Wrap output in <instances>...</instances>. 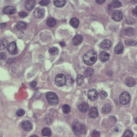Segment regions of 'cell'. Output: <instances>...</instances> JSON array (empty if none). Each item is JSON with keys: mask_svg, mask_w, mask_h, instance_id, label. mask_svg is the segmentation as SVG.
<instances>
[{"mask_svg": "<svg viewBox=\"0 0 137 137\" xmlns=\"http://www.w3.org/2000/svg\"><path fill=\"white\" fill-rule=\"evenodd\" d=\"M131 96L127 92H123L119 96V102L123 105H126L130 103Z\"/></svg>", "mask_w": 137, "mask_h": 137, "instance_id": "cell-4", "label": "cell"}, {"mask_svg": "<svg viewBox=\"0 0 137 137\" xmlns=\"http://www.w3.org/2000/svg\"><path fill=\"white\" fill-rule=\"evenodd\" d=\"M6 58V55L5 53L0 52V60H4Z\"/></svg>", "mask_w": 137, "mask_h": 137, "instance_id": "cell-41", "label": "cell"}, {"mask_svg": "<svg viewBox=\"0 0 137 137\" xmlns=\"http://www.w3.org/2000/svg\"><path fill=\"white\" fill-rule=\"evenodd\" d=\"M3 12L6 15H12L16 12V9L13 6L9 5L4 8Z\"/></svg>", "mask_w": 137, "mask_h": 137, "instance_id": "cell-12", "label": "cell"}, {"mask_svg": "<svg viewBox=\"0 0 137 137\" xmlns=\"http://www.w3.org/2000/svg\"><path fill=\"white\" fill-rule=\"evenodd\" d=\"M6 25H7V24L5 23H1V24H0V28H1V29H3L6 27Z\"/></svg>", "mask_w": 137, "mask_h": 137, "instance_id": "cell-45", "label": "cell"}, {"mask_svg": "<svg viewBox=\"0 0 137 137\" xmlns=\"http://www.w3.org/2000/svg\"><path fill=\"white\" fill-rule=\"evenodd\" d=\"M100 46L103 49L105 50H108L111 47V43L109 40L105 39L102 41L100 44Z\"/></svg>", "mask_w": 137, "mask_h": 137, "instance_id": "cell-10", "label": "cell"}, {"mask_svg": "<svg viewBox=\"0 0 137 137\" xmlns=\"http://www.w3.org/2000/svg\"><path fill=\"white\" fill-rule=\"evenodd\" d=\"M102 112L104 114H107L111 111V106L109 104H104L102 108Z\"/></svg>", "mask_w": 137, "mask_h": 137, "instance_id": "cell-23", "label": "cell"}, {"mask_svg": "<svg viewBox=\"0 0 137 137\" xmlns=\"http://www.w3.org/2000/svg\"><path fill=\"white\" fill-rule=\"evenodd\" d=\"M60 45L62 46V47H64L66 46V43H64V42H60Z\"/></svg>", "mask_w": 137, "mask_h": 137, "instance_id": "cell-47", "label": "cell"}, {"mask_svg": "<svg viewBox=\"0 0 137 137\" xmlns=\"http://www.w3.org/2000/svg\"><path fill=\"white\" fill-rule=\"evenodd\" d=\"M56 21L53 18H49L47 21V25H48V27H49L50 28L54 27L56 25Z\"/></svg>", "mask_w": 137, "mask_h": 137, "instance_id": "cell-27", "label": "cell"}, {"mask_svg": "<svg viewBox=\"0 0 137 137\" xmlns=\"http://www.w3.org/2000/svg\"><path fill=\"white\" fill-rule=\"evenodd\" d=\"M70 24L72 27H74V28H77L79 25V21L78 18L74 17L70 19Z\"/></svg>", "mask_w": 137, "mask_h": 137, "instance_id": "cell-22", "label": "cell"}, {"mask_svg": "<svg viewBox=\"0 0 137 137\" xmlns=\"http://www.w3.org/2000/svg\"><path fill=\"white\" fill-rule=\"evenodd\" d=\"M46 99L52 105H56L59 103V98L58 96L56 94L53 92H49L46 94Z\"/></svg>", "mask_w": 137, "mask_h": 137, "instance_id": "cell-3", "label": "cell"}, {"mask_svg": "<svg viewBox=\"0 0 137 137\" xmlns=\"http://www.w3.org/2000/svg\"><path fill=\"white\" fill-rule=\"evenodd\" d=\"M94 73V70L93 69L91 68H87L84 71V76L86 77H90L93 75Z\"/></svg>", "mask_w": 137, "mask_h": 137, "instance_id": "cell-28", "label": "cell"}, {"mask_svg": "<svg viewBox=\"0 0 137 137\" xmlns=\"http://www.w3.org/2000/svg\"><path fill=\"white\" fill-rule=\"evenodd\" d=\"M37 82L35 81H32L31 83H30V86L32 88H33V87H35L36 86H37Z\"/></svg>", "mask_w": 137, "mask_h": 137, "instance_id": "cell-44", "label": "cell"}, {"mask_svg": "<svg viewBox=\"0 0 137 137\" xmlns=\"http://www.w3.org/2000/svg\"><path fill=\"white\" fill-rule=\"evenodd\" d=\"M109 54L106 51L101 52L99 54V59L103 62H106L109 59Z\"/></svg>", "mask_w": 137, "mask_h": 137, "instance_id": "cell-11", "label": "cell"}, {"mask_svg": "<svg viewBox=\"0 0 137 137\" xmlns=\"http://www.w3.org/2000/svg\"><path fill=\"white\" fill-rule=\"evenodd\" d=\"M125 43L127 46H135L137 44V42L135 40L132 39H128L125 40Z\"/></svg>", "mask_w": 137, "mask_h": 137, "instance_id": "cell-33", "label": "cell"}, {"mask_svg": "<svg viewBox=\"0 0 137 137\" xmlns=\"http://www.w3.org/2000/svg\"><path fill=\"white\" fill-rule=\"evenodd\" d=\"M67 1L65 0H55L54 1V5L58 8H61L66 5Z\"/></svg>", "mask_w": 137, "mask_h": 137, "instance_id": "cell-24", "label": "cell"}, {"mask_svg": "<svg viewBox=\"0 0 137 137\" xmlns=\"http://www.w3.org/2000/svg\"><path fill=\"white\" fill-rule=\"evenodd\" d=\"M72 128L73 131L76 135H79L80 134H85L87 132L86 126L79 122L77 120H75L72 123Z\"/></svg>", "mask_w": 137, "mask_h": 137, "instance_id": "cell-2", "label": "cell"}, {"mask_svg": "<svg viewBox=\"0 0 137 137\" xmlns=\"http://www.w3.org/2000/svg\"><path fill=\"white\" fill-rule=\"evenodd\" d=\"M54 120V118L51 115H47L44 118V123L48 125L52 124Z\"/></svg>", "mask_w": 137, "mask_h": 137, "instance_id": "cell-21", "label": "cell"}, {"mask_svg": "<svg viewBox=\"0 0 137 137\" xmlns=\"http://www.w3.org/2000/svg\"><path fill=\"white\" fill-rule=\"evenodd\" d=\"M100 132L97 131H93L92 132L91 136L92 137H100Z\"/></svg>", "mask_w": 137, "mask_h": 137, "instance_id": "cell-40", "label": "cell"}, {"mask_svg": "<svg viewBox=\"0 0 137 137\" xmlns=\"http://www.w3.org/2000/svg\"><path fill=\"white\" fill-rule=\"evenodd\" d=\"M78 109L81 112L85 113L89 109V106L87 103L82 102L78 106Z\"/></svg>", "mask_w": 137, "mask_h": 137, "instance_id": "cell-16", "label": "cell"}, {"mask_svg": "<svg viewBox=\"0 0 137 137\" xmlns=\"http://www.w3.org/2000/svg\"><path fill=\"white\" fill-rule=\"evenodd\" d=\"M83 40V37L82 35H77L73 38L72 42H73V44L74 45L78 46L82 43Z\"/></svg>", "mask_w": 137, "mask_h": 137, "instance_id": "cell-15", "label": "cell"}, {"mask_svg": "<svg viewBox=\"0 0 137 137\" xmlns=\"http://www.w3.org/2000/svg\"><path fill=\"white\" fill-rule=\"evenodd\" d=\"M66 83H68L69 85H71L74 83V80L70 76H68L66 78Z\"/></svg>", "mask_w": 137, "mask_h": 137, "instance_id": "cell-38", "label": "cell"}, {"mask_svg": "<svg viewBox=\"0 0 137 137\" xmlns=\"http://www.w3.org/2000/svg\"><path fill=\"white\" fill-rule=\"evenodd\" d=\"M30 137H39V136L38 135H33L31 136Z\"/></svg>", "mask_w": 137, "mask_h": 137, "instance_id": "cell-48", "label": "cell"}, {"mask_svg": "<svg viewBox=\"0 0 137 137\" xmlns=\"http://www.w3.org/2000/svg\"><path fill=\"white\" fill-rule=\"evenodd\" d=\"M62 111L66 114H69L71 111V108L68 104L64 105V106L62 107Z\"/></svg>", "mask_w": 137, "mask_h": 137, "instance_id": "cell-32", "label": "cell"}, {"mask_svg": "<svg viewBox=\"0 0 137 137\" xmlns=\"http://www.w3.org/2000/svg\"><path fill=\"white\" fill-rule=\"evenodd\" d=\"M22 128L24 131H30L32 129V124L29 120H25L22 124Z\"/></svg>", "mask_w": 137, "mask_h": 137, "instance_id": "cell-13", "label": "cell"}, {"mask_svg": "<svg viewBox=\"0 0 137 137\" xmlns=\"http://www.w3.org/2000/svg\"><path fill=\"white\" fill-rule=\"evenodd\" d=\"M99 94H100V96L101 97V98L102 99H105L108 96L107 93L105 91H104V90L101 91Z\"/></svg>", "mask_w": 137, "mask_h": 137, "instance_id": "cell-36", "label": "cell"}, {"mask_svg": "<svg viewBox=\"0 0 137 137\" xmlns=\"http://www.w3.org/2000/svg\"><path fill=\"white\" fill-rule=\"evenodd\" d=\"M27 16V14L24 11H20L19 13V16L20 18H25Z\"/></svg>", "mask_w": 137, "mask_h": 137, "instance_id": "cell-42", "label": "cell"}, {"mask_svg": "<svg viewBox=\"0 0 137 137\" xmlns=\"http://www.w3.org/2000/svg\"><path fill=\"white\" fill-rule=\"evenodd\" d=\"M99 116L98 109L95 107H92L89 112V116L92 118H96Z\"/></svg>", "mask_w": 137, "mask_h": 137, "instance_id": "cell-17", "label": "cell"}, {"mask_svg": "<svg viewBox=\"0 0 137 137\" xmlns=\"http://www.w3.org/2000/svg\"><path fill=\"white\" fill-rule=\"evenodd\" d=\"M135 123L137 124V118L135 119Z\"/></svg>", "mask_w": 137, "mask_h": 137, "instance_id": "cell-49", "label": "cell"}, {"mask_svg": "<svg viewBox=\"0 0 137 137\" xmlns=\"http://www.w3.org/2000/svg\"><path fill=\"white\" fill-rule=\"evenodd\" d=\"M132 14L135 17H137V6H135V8H134L133 9Z\"/></svg>", "mask_w": 137, "mask_h": 137, "instance_id": "cell-43", "label": "cell"}, {"mask_svg": "<svg viewBox=\"0 0 137 137\" xmlns=\"http://www.w3.org/2000/svg\"><path fill=\"white\" fill-rule=\"evenodd\" d=\"M27 25L26 23L24 22H19L17 23V25H16V28L18 31H23L25 30L26 28Z\"/></svg>", "mask_w": 137, "mask_h": 137, "instance_id": "cell-20", "label": "cell"}, {"mask_svg": "<svg viewBox=\"0 0 137 137\" xmlns=\"http://www.w3.org/2000/svg\"><path fill=\"white\" fill-rule=\"evenodd\" d=\"M35 5V2L33 0H27L25 3V6L27 10H32Z\"/></svg>", "mask_w": 137, "mask_h": 137, "instance_id": "cell-14", "label": "cell"}, {"mask_svg": "<svg viewBox=\"0 0 137 137\" xmlns=\"http://www.w3.org/2000/svg\"><path fill=\"white\" fill-rule=\"evenodd\" d=\"M123 50H124V46L122 43H118L114 48V52L117 54L122 53Z\"/></svg>", "mask_w": 137, "mask_h": 137, "instance_id": "cell-18", "label": "cell"}, {"mask_svg": "<svg viewBox=\"0 0 137 137\" xmlns=\"http://www.w3.org/2000/svg\"><path fill=\"white\" fill-rule=\"evenodd\" d=\"M8 52L11 54H16L18 53V48L15 42H12L8 45L7 47Z\"/></svg>", "mask_w": 137, "mask_h": 137, "instance_id": "cell-8", "label": "cell"}, {"mask_svg": "<svg viewBox=\"0 0 137 137\" xmlns=\"http://www.w3.org/2000/svg\"><path fill=\"white\" fill-rule=\"evenodd\" d=\"M133 133L130 130H126L124 134L123 137H133Z\"/></svg>", "mask_w": 137, "mask_h": 137, "instance_id": "cell-35", "label": "cell"}, {"mask_svg": "<svg viewBox=\"0 0 137 137\" xmlns=\"http://www.w3.org/2000/svg\"><path fill=\"white\" fill-rule=\"evenodd\" d=\"M41 133H42V135L44 136L49 137L52 135V131L49 128L45 127L42 130Z\"/></svg>", "mask_w": 137, "mask_h": 137, "instance_id": "cell-26", "label": "cell"}, {"mask_svg": "<svg viewBox=\"0 0 137 137\" xmlns=\"http://www.w3.org/2000/svg\"><path fill=\"white\" fill-rule=\"evenodd\" d=\"M16 115L18 117H22L25 115V111L23 109H19L16 112Z\"/></svg>", "mask_w": 137, "mask_h": 137, "instance_id": "cell-37", "label": "cell"}, {"mask_svg": "<svg viewBox=\"0 0 137 137\" xmlns=\"http://www.w3.org/2000/svg\"><path fill=\"white\" fill-rule=\"evenodd\" d=\"M8 40L5 38L2 39L0 40V50H3L5 49L6 47H8Z\"/></svg>", "mask_w": 137, "mask_h": 137, "instance_id": "cell-25", "label": "cell"}, {"mask_svg": "<svg viewBox=\"0 0 137 137\" xmlns=\"http://www.w3.org/2000/svg\"><path fill=\"white\" fill-rule=\"evenodd\" d=\"M76 81H77V84L79 86H81L84 83V77L82 75H80H80H78V76H77V77Z\"/></svg>", "mask_w": 137, "mask_h": 137, "instance_id": "cell-31", "label": "cell"}, {"mask_svg": "<svg viewBox=\"0 0 137 137\" xmlns=\"http://www.w3.org/2000/svg\"><path fill=\"white\" fill-rule=\"evenodd\" d=\"M45 14V10L42 8H37L34 11V16L37 18H42Z\"/></svg>", "mask_w": 137, "mask_h": 137, "instance_id": "cell-9", "label": "cell"}, {"mask_svg": "<svg viewBox=\"0 0 137 137\" xmlns=\"http://www.w3.org/2000/svg\"><path fill=\"white\" fill-rule=\"evenodd\" d=\"M112 19L115 22H119L123 17V15L122 11L119 10H116L114 11L111 15Z\"/></svg>", "mask_w": 137, "mask_h": 137, "instance_id": "cell-6", "label": "cell"}, {"mask_svg": "<svg viewBox=\"0 0 137 137\" xmlns=\"http://www.w3.org/2000/svg\"><path fill=\"white\" fill-rule=\"evenodd\" d=\"M49 52L52 55H56L59 53V49L57 47H53L49 49Z\"/></svg>", "mask_w": 137, "mask_h": 137, "instance_id": "cell-34", "label": "cell"}, {"mask_svg": "<svg viewBox=\"0 0 137 137\" xmlns=\"http://www.w3.org/2000/svg\"><path fill=\"white\" fill-rule=\"evenodd\" d=\"M104 2H105V1L104 0H103V1H100V0H99V1H96V2L98 4H102Z\"/></svg>", "mask_w": 137, "mask_h": 137, "instance_id": "cell-46", "label": "cell"}, {"mask_svg": "<svg viewBox=\"0 0 137 137\" xmlns=\"http://www.w3.org/2000/svg\"><path fill=\"white\" fill-rule=\"evenodd\" d=\"M111 7L112 8H117L122 6V3L119 1H113L110 4Z\"/></svg>", "mask_w": 137, "mask_h": 137, "instance_id": "cell-30", "label": "cell"}, {"mask_svg": "<svg viewBox=\"0 0 137 137\" xmlns=\"http://www.w3.org/2000/svg\"><path fill=\"white\" fill-rule=\"evenodd\" d=\"M97 60V55L93 50L88 51L83 56V61L87 65H92Z\"/></svg>", "mask_w": 137, "mask_h": 137, "instance_id": "cell-1", "label": "cell"}, {"mask_svg": "<svg viewBox=\"0 0 137 137\" xmlns=\"http://www.w3.org/2000/svg\"><path fill=\"white\" fill-rule=\"evenodd\" d=\"M50 1L48 0H42V1L39 2V4L42 6H47L49 4Z\"/></svg>", "mask_w": 137, "mask_h": 137, "instance_id": "cell-39", "label": "cell"}, {"mask_svg": "<svg viewBox=\"0 0 137 137\" xmlns=\"http://www.w3.org/2000/svg\"><path fill=\"white\" fill-rule=\"evenodd\" d=\"M125 33L126 36L128 37H131L134 35L135 31L134 29L132 28H127L125 30Z\"/></svg>", "mask_w": 137, "mask_h": 137, "instance_id": "cell-29", "label": "cell"}, {"mask_svg": "<svg viewBox=\"0 0 137 137\" xmlns=\"http://www.w3.org/2000/svg\"><path fill=\"white\" fill-rule=\"evenodd\" d=\"M125 84L127 87H132L135 84V81L133 78L131 77H127L125 80Z\"/></svg>", "mask_w": 137, "mask_h": 137, "instance_id": "cell-19", "label": "cell"}, {"mask_svg": "<svg viewBox=\"0 0 137 137\" xmlns=\"http://www.w3.org/2000/svg\"><path fill=\"white\" fill-rule=\"evenodd\" d=\"M98 93L94 89H90L88 92V98L92 101H94L97 100L98 97Z\"/></svg>", "mask_w": 137, "mask_h": 137, "instance_id": "cell-7", "label": "cell"}, {"mask_svg": "<svg viewBox=\"0 0 137 137\" xmlns=\"http://www.w3.org/2000/svg\"><path fill=\"white\" fill-rule=\"evenodd\" d=\"M55 83L58 87H63L66 83V77L62 74H59L55 77Z\"/></svg>", "mask_w": 137, "mask_h": 137, "instance_id": "cell-5", "label": "cell"}]
</instances>
